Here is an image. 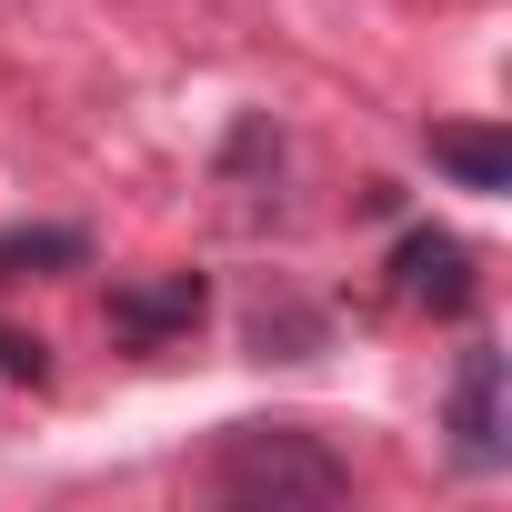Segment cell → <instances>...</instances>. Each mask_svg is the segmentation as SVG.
<instances>
[{"label":"cell","instance_id":"cell-1","mask_svg":"<svg viewBox=\"0 0 512 512\" xmlns=\"http://www.w3.org/2000/svg\"><path fill=\"white\" fill-rule=\"evenodd\" d=\"M211 492L221 502H251V512H292V502H342L352 492V462L302 432V422H231L211 442Z\"/></svg>","mask_w":512,"mask_h":512},{"label":"cell","instance_id":"cell-2","mask_svg":"<svg viewBox=\"0 0 512 512\" xmlns=\"http://www.w3.org/2000/svg\"><path fill=\"white\" fill-rule=\"evenodd\" d=\"M392 292H402L412 312H432V322H462V312H472V292H482V272H472V241H462V231H432V221H412V231L392 241Z\"/></svg>","mask_w":512,"mask_h":512},{"label":"cell","instance_id":"cell-3","mask_svg":"<svg viewBox=\"0 0 512 512\" xmlns=\"http://www.w3.org/2000/svg\"><path fill=\"white\" fill-rule=\"evenodd\" d=\"M452 452L472 462V472H502L512 462V432H502V352L492 342H472L462 352V372H452Z\"/></svg>","mask_w":512,"mask_h":512},{"label":"cell","instance_id":"cell-4","mask_svg":"<svg viewBox=\"0 0 512 512\" xmlns=\"http://www.w3.org/2000/svg\"><path fill=\"white\" fill-rule=\"evenodd\" d=\"M201 312H211V282H201V272H151V282H121V292H111V332H121L131 352L181 342Z\"/></svg>","mask_w":512,"mask_h":512},{"label":"cell","instance_id":"cell-5","mask_svg":"<svg viewBox=\"0 0 512 512\" xmlns=\"http://www.w3.org/2000/svg\"><path fill=\"white\" fill-rule=\"evenodd\" d=\"M422 151H432V171L452 181V191H512V141L492 131V121H432L422 131Z\"/></svg>","mask_w":512,"mask_h":512},{"label":"cell","instance_id":"cell-6","mask_svg":"<svg viewBox=\"0 0 512 512\" xmlns=\"http://www.w3.org/2000/svg\"><path fill=\"white\" fill-rule=\"evenodd\" d=\"M91 262V231L81 221H11L0 231V282H51Z\"/></svg>","mask_w":512,"mask_h":512},{"label":"cell","instance_id":"cell-7","mask_svg":"<svg viewBox=\"0 0 512 512\" xmlns=\"http://www.w3.org/2000/svg\"><path fill=\"white\" fill-rule=\"evenodd\" d=\"M0 382H51V342H31V332H0Z\"/></svg>","mask_w":512,"mask_h":512}]
</instances>
